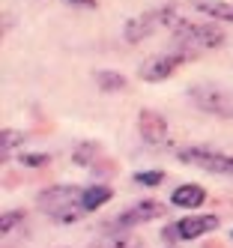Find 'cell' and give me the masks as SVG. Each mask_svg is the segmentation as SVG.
Instances as JSON below:
<instances>
[{
	"label": "cell",
	"mask_w": 233,
	"mask_h": 248,
	"mask_svg": "<svg viewBox=\"0 0 233 248\" xmlns=\"http://www.w3.org/2000/svg\"><path fill=\"white\" fill-rule=\"evenodd\" d=\"M158 21L161 27H168L171 33H176V39H183L186 45H197V48H218L224 42V33L212 24H197L191 18H183L173 6H161L158 9Z\"/></svg>",
	"instance_id": "cell-1"
},
{
	"label": "cell",
	"mask_w": 233,
	"mask_h": 248,
	"mask_svg": "<svg viewBox=\"0 0 233 248\" xmlns=\"http://www.w3.org/2000/svg\"><path fill=\"white\" fill-rule=\"evenodd\" d=\"M39 209L48 212L51 218H57L60 224H72L81 218L84 209V188L78 186H51L39 194Z\"/></svg>",
	"instance_id": "cell-2"
},
{
	"label": "cell",
	"mask_w": 233,
	"mask_h": 248,
	"mask_svg": "<svg viewBox=\"0 0 233 248\" xmlns=\"http://www.w3.org/2000/svg\"><path fill=\"white\" fill-rule=\"evenodd\" d=\"M176 158L186 162V165L212 170V173H233V155L215 153V150H206V147H186V150L176 153Z\"/></svg>",
	"instance_id": "cell-3"
},
{
	"label": "cell",
	"mask_w": 233,
	"mask_h": 248,
	"mask_svg": "<svg viewBox=\"0 0 233 248\" xmlns=\"http://www.w3.org/2000/svg\"><path fill=\"white\" fill-rule=\"evenodd\" d=\"M186 60H191L188 51H176V54H158V57H150V60H143V66H140V78L150 81V84H158V81L171 78Z\"/></svg>",
	"instance_id": "cell-4"
},
{
	"label": "cell",
	"mask_w": 233,
	"mask_h": 248,
	"mask_svg": "<svg viewBox=\"0 0 233 248\" xmlns=\"http://www.w3.org/2000/svg\"><path fill=\"white\" fill-rule=\"evenodd\" d=\"M188 96H191V102H194L201 111L218 114V117H233V105H230V99H227L221 90H215V87H209V84H203V87H194V90H191Z\"/></svg>",
	"instance_id": "cell-5"
},
{
	"label": "cell",
	"mask_w": 233,
	"mask_h": 248,
	"mask_svg": "<svg viewBox=\"0 0 233 248\" xmlns=\"http://www.w3.org/2000/svg\"><path fill=\"white\" fill-rule=\"evenodd\" d=\"M138 129H140V138L147 140V144H161L168 135V123L158 111H140L138 114Z\"/></svg>",
	"instance_id": "cell-6"
},
{
	"label": "cell",
	"mask_w": 233,
	"mask_h": 248,
	"mask_svg": "<svg viewBox=\"0 0 233 248\" xmlns=\"http://www.w3.org/2000/svg\"><path fill=\"white\" fill-rule=\"evenodd\" d=\"M158 216H165V203H158V201H140V203H135L132 209H125L123 216L117 218V227H132V224H140V221L158 218Z\"/></svg>",
	"instance_id": "cell-7"
},
{
	"label": "cell",
	"mask_w": 233,
	"mask_h": 248,
	"mask_svg": "<svg viewBox=\"0 0 233 248\" xmlns=\"http://www.w3.org/2000/svg\"><path fill=\"white\" fill-rule=\"evenodd\" d=\"M215 227H218V218H215V216H191V218L176 221V236L197 239V236L209 233V230H215Z\"/></svg>",
	"instance_id": "cell-8"
},
{
	"label": "cell",
	"mask_w": 233,
	"mask_h": 248,
	"mask_svg": "<svg viewBox=\"0 0 233 248\" xmlns=\"http://www.w3.org/2000/svg\"><path fill=\"white\" fill-rule=\"evenodd\" d=\"M158 12H147V15H138V18H132L129 24H125V42H143L150 36V33H155L158 27Z\"/></svg>",
	"instance_id": "cell-9"
},
{
	"label": "cell",
	"mask_w": 233,
	"mask_h": 248,
	"mask_svg": "<svg viewBox=\"0 0 233 248\" xmlns=\"http://www.w3.org/2000/svg\"><path fill=\"white\" fill-rule=\"evenodd\" d=\"M203 201H206V191H203L201 186H194V183L179 186V188L173 191V198H171V203H173V206H188V209L201 206Z\"/></svg>",
	"instance_id": "cell-10"
},
{
	"label": "cell",
	"mask_w": 233,
	"mask_h": 248,
	"mask_svg": "<svg viewBox=\"0 0 233 248\" xmlns=\"http://www.w3.org/2000/svg\"><path fill=\"white\" fill-rule=\"evenodd\" d=\"M194 9H201L209 18H218V21H230L233 24V6L230 3H221V0H191Z\"/></svg>",
	"instance_id": "cell-11"
},
{
	"label": "cell",
	"mask_w": 233,
	"mask_h": 248,
	"mask_svg": "<svg viewBox=\"0 0 233 248\" xmlns=\"http://www.w3.org/2000/svg\"><path fill=\"white\" fill-rule=\"evenodd\" d=\"M108 201H111V188H108V186H90V188H84V209L87 212L105 206Z\"/></svg>",
	"instance_id": "cell-12"
},
{
	"label": "cell",
	"mask_w": 233,
	"mask_h": 248,
	"mask_svg": "<svg viewBox=\"0 0 233 248\" xmlns=\"http://www.w3.org/2000/svg\"><path fill=\"white\" fill-rule=\"evenodd\" d=\"M96 84L102 87V90H123L125 78L120 72H111V69H99V72H96Z\"/></svg>",
	"instance_id": "cell-13"
},
{
	"label": "cell",
	"mask_w": 233,
	"mask_h": 248,
	"mask_svg": "<svg viewBox=\"0 0 233 248\" xmlns=\"http://www.w3.org/2000/svg\"><path fill=\"white\" fill-rule=\"evenodd\" d=\"M135 180L140 186H161L165 183V173L161 170H140V173H135Z\"/></svg>",
	"instance_id": "cell-14"
},
{
	"label": "cell",
	"mask_w": 233,
	"mask_h": 248,
	"mask_svg": "<svg viewBox=\"0 0 233 248\" xmlns=\"http://www.w3.org/2000/svg\"><path fill=\"white\" fill-rule=\"evenodd\" d=\"M96 150H99V144H81V147L75 150V162H78V165H90V158L96 155Z\"/></svg>",
	"instance_id": "cell-15"
},
{
	"label": "cell",
	"mask_w": 233,
	"mask_h": 248,
	"mask_svg": "<svg viewBox=\"0 0 233 248\" xmlns=\"http://www.w3.org/2000/svg\"><path fill=\"white\" fill-rule=\"evenodd\" d=\"M24 221V212L18 209V212H3V218H0V227H3V233H9V230L15 224H21Z\"/></svg>",
	"instance_id": "cell-16"
},
{
	"label": "cell",
	"mask_w": 233,
	"mask_h": 248,
	"mask_svg": "<svg viewBox=\"0 0 233 248\" xmlns=\"http://www.w3.org/2000/svg\"><path fill=\"white\" fill-rule=\"evenodd\" d=\"M48 158H51L48 153H36V155L21 153V155H18V162H21V165H33V168H36V165H48Z\"/></svg>",
	"instance_id": "cell-17"
},
{
	"label": "cell",
	"mask_w": 233,
	"mask_h": 248,
	"mask_svg": "<svg viewBox=\"0 0 233 248\" xmlns=\"http://www.w3.org/2000/svg\"><path fill=\"white\" fill-rule=\"evenodd\" d=\"M18 140H21V138H18L12 129H3V147H0V150H3V155H9V153H12V147L18 144Z\"/></svg>",
	"instance_id": "cell-18"
},
{
	"label": "cell",
	"mask_w": 233,
	"mask_h": 248,
	"mask_svg": "<svg viewBox=\"0 0 233 248\" xmlns=\"http://www.w3.org/2000/svg\"><path fill=\"white\" fill-rule=\"evenodd\" d=\"M69 3H75V6H87V9H93V6H96V0H69Z\"/></svg>",
	"instance_id": "cell-19"
}]
</instances>
